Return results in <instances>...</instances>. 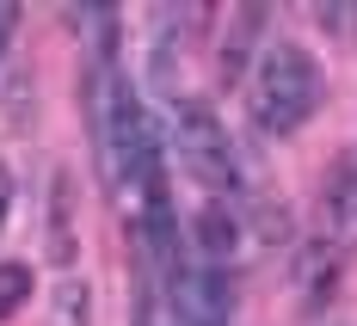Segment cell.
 I'll return each instance as SVG.
<instances>
[{
	"mask_svg": "<svg viewBox=\"0 0 357 326\" xmlns=\"http://www.w3.org/2000/svg\"><path fill=\"white\" fill-rule=\"evenodd\" d=\"M321 62L302 49V43H265L259 49V62L247 68V117L252 130H265V136H296L314 111H321Z\"/></svg>",
	"mask_w": 357,
	"mask_h": 326,
	"instance_id": "cell-1",
	"label": "cell"
},
{
	"mask_svg": "<svg viewBox=\"0 0 357 326\" xmlns=\"http://www.w3.org/2000/svg\"><path fill=\"white\" fill-rule=\"evenodd\" d=\"M173 148H178V166H185L191 179L204 185V191H234V185H241V160H234V142H228L222 117H215L204 99H185V105H178Z\"/></svg>",
	"mask_w": 357,
	"mask_h": 326,
	"instance_id": "cell-2",
	"label": "cell"
},
{
	"mask_svg": "<svg viewBox=\"0 0 357 326\" xmlns=\"http://www.w3.org/2000/svg\"><path fill=\"white\" fill-rule=\"evenodd\" d=\"M167 290H173L178 326H228V314H234V284L215 265H185V277L167 284Z\"/></svg>",
	"mask_w": 357,
	"mask_h": 326,
	"instance_id": "cell-3",
	"label": "cell"
},
{
	"mask_svg": "<svg viewBox=\"0 0 357 326\" xmlns=\"http://www.w3.org/2000/svg\"><path fill=\"white\" fill-rule=\"evenodd\" d=\"M357 240V154L333 160V173L321 185V247H351Z\"/></svg>",
	"mask_w": 357,
	"mask_h": 326,
	"instance_id": "cell-4",
	"label": "cell"
},
{
	"mask_svg": "<svg viewBox=\"0 0 357 326\" xmlns=\"http://www.w3.org/2000/svg\"><path fill=\"white\" fill-rule=\"evenodd\" d=\"M191 247L204 253V265H215V271H222L228 258L241 253V216H234L222 197H210V203L191 216Z\"/></svg>",
	"mask_w": 357,
	"mask_h": 326,
	"instance_id": "cell-5",
	"label": "cell"
},
{
	"mask_svg": "<svg viewBox=\"0 0 357 326\" xmlns=\"http://www.w3.org/2000/svg\"><path fill=\"white\" fill-rule=\"evenodd\" d=\"M74 185L68 173H56V185H50V258L56 265H74Z\"/></svg>",
	"mask_w": 357,
	"mask_h": 326,
	"instance_id": "cell-6",
	"label": "cell"
},
{
	"mask_svg": "<svg viewBox=\"0 0 357 326\" xmlns=\"http://www.w3.org/2000/svg\"><path fill=\"white\" fill-rule=\"evenodd\" d=\"M265 19H271L265 6H241L234 13V37L222 43V80H247V49L259 43V25Z\"/></svg>",
	"mask_w": 357,
	"mask_h": 326,
	"instance_id": "cell-7",
	"label": "cell"
},
{
	"mask_svg": "<svg viewBox=\"0 0 357 326\" xmlns=\"http://www.w3.org/2000/svg\"><path fill=\"white\" fill-rule=\"evenodd\" d=\"M86 320H93V290H86V277H62V284H56L50 326H86Z\"/></svg>",
	"mask_w": 357,
	"mask_h": 326,
	"instance_id": "cell-8",
	"label": "cell"
},
{
	"mask_svg": "<svg viewBox=\"0 0 357 326\" xmlns=\"http://www.w3.org/2000/svg\"><path fill=\"white\" fill-rule=\"evenodd\" d=\"M25 295H31V271L6 258V265H0V320H13V314L25 308Z\"/></svg>",
	"mask_w": 357,
	"mask_h": 326,
	"instance_id": "cell-9",
	"label": "cell"
},
{
	"mask_svg": "<svg viewBox=\"0 0 357 326\" xmlns=\"http://www.w3.org/2000/svg\"><path fill=\"white\" fill-rule=\"evenodd\" d=\"M13 25H19V6H0V56H6V43H13Z\"/></svg>",
	"mask_w": 357,
	"mask_h": 326,
	"instance_id": "cell-10",
	"label": "cell"
},
{
	"mask_svg": "<svg viewBox=\"0 0 357 326\" xmlns=\"http://www.w3.org/2000/svg\"><path fill=\"white\" fill-rule=\"evenodd\" d=\"M136 326H154V302L142 295V308H136Z\"/></svg>",
	"mask_w": 357,
	"mask_h": 326,
	"instance_id": "cell-11",
	"label": "cell"
},
{
	"mask_svg": "<svg viewBox=\"0 0 357 326\" xmlns=\"http://www.w3.org/2000/svg\"><path fill=\"white\" fill-rule=\"evenodd\" d=\"M6 197H13V179L0 173V222H6Z\"/></svg>",
	"mask_w": 357,
	"mask_h": 326,
	"instance_id": "cell-12",
	"label": "cell"
}]
</instances>
